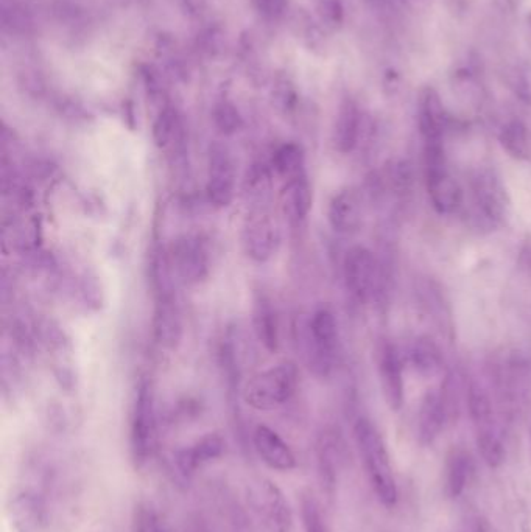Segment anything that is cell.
Returning a JSON list of instances; mask_svg holds the SVG:
<instances>
[{"instance_id": "27", "label": "cell", "mask_w": 531, "mask_h": 532, "mask_svg": "<svg viewBox=\"0 0 531 532\" xmlns=\"http://www.w3.org/2000/svg\"><path fill=\"white\" fill-rule=\"evenodd\" d=\"M271 167L275 172L284 178L293 179L296 176L303 175L304 172V153L301 147L296 144H285L276 150Z\"/></svg>"}, {"instance_id": "32", "label": "cell", "mask_w": 531, "mask_h": 532, "mask_svg": "<svg viewBox=\"0 0 531 532\" xmlns=\"http://www.w3.org/2000/svg\"><path fill=\"white\" fill-rule=\"evenodd\" d=\"M217 125H219L220 130L225 134L234 133L239 128V116H237V112L233 108H229V106H223L217 112Z\"/></svg>"}, {"instance_id": "9", "label": "cell", "mask_w": 531, "mask_h": 532, "mask_svg": "<svg viewBox=\"0 0 531 532\" xmlns=\"http://www.w3.org/2000/svg\"><path fill=\"white\" fill-rule=\"evenodd\" d=\"M170 266L184 284L197 285L209 276L211 256L200 235H183L173 243Z\"/></svg>"}, {"instance_id": "31", "label": "cell", "mask_w": 531, "mask_h": 532, "mask_svg": "<svg viewBox=\"0 0 531 532\" xmlns=\"http://www.w3.org/2000/svg\"><path fill=\"white\" fill-rule=\"evenodd\" d=\"M176 131H178V125H176L175 116L172 112H164L159 117L158 122L155 125V142L159 148H167L173 144V139H176Z\"/></svg>"}, {"instance_id": "29", "label": "cell", "mask_w": 531, "mask_h": 532, "mask_svg": "<svg viewBox=\"0 0 531 532\" xmlns=\"http://www.w3.org/2000/svg\"><path fill=\"white\" fill-rule=\"evenodd\" d=\"M301 520L304 532H332L320 503L309 490L301 494Z\"/></svg>"}, {"instance_id": "30", "label": "cell", "mask_w": 531, "mask_h": 532, "mask_svg": "<svg viewBox=\"0 0 531 532\" xmlns=\"http://www.w3.org/2000/svg\"><path fill=\"white\" fill-rule=\"evenodd\" d=\"M133 532H167L158 512L147 503H141L134 509Z\"/></svg>"}, {"instance_id": "11", "label": "cell", "mask_w": 531, "mask_h": 532, "mask_svg": "<svg viewBox=\"0 0 531 532\" xmlns=\"http://www.w3.org/2000/svg\"><path fill=\"white\" fill-rule=\"evenodd\" d=\"M236 164L225 145L215 144L209 150L206 195L215 207H228L236 193Z\"/></svg>"}, {"instance_id": "7", "label": "cell", "mask_w": 531, "mask_h": 532, "mask_svg": "<svg viewBox=\"0 0 531 532\" xmlns=\"http://www.w3.org/2000/svg\"><path fill=\"white\" fill-rule=\"evenodd\" d=\"M247 500L251 511L270 532H290L293 512L278 484L268 478H257L247 486Z\"/></svg>"}, {"instance_id": "16", "label": "cell", "mask_w": 531, "mask_h": 532, "mask_svg": "<svg viewBox=\"0 0 531 532\" xmlns=\"http://www.w3.org/2000/svg\"><path fill=\"white\" fill-rule=\"evenodd\" d=\"M331 228L340 235L356 234L362 228V196L352 187L340 190L332 196L328 207Z\"/></svg>"}, {"instance_id": "26", "label": "cell", "mask_w": 531, "mask_h": 532, "mask_svg": "<svg viewBox=\"0 0 531 532\" xmlns=\"http://www.w3.org/2000/svg\"><path fill=\"white\" fill-rule=\"evenodd\" d=\"M500 145L516 161L530 158L531 144L527 126L521 120H511L500 131Z\"/></svg>"}, {"instance_id": "37", "label": "cell", "mask_w": 531, "mask_h": 532, "mask_svg": "<svg viewBox=\"0 0 531 532\" xmlns=\"http://www.w3.org/2000/svg\"><path fill=\"white\" fill-rule=\"evenodd\" d=\"M508 2H510V4L513 5V7H519V5H521L522 2H524V0H508Z\"/></svg>"}, {"instance_id": "28", "label": "cell", "mask_w": 531, "mask_h": 532, "mask_svg": "<svg viewBox=\"0 0 531 532\" xmlns=\"http://www.w3.org/2000/svg\"><path fill=\"white\" fill-rule=\"evenodd\" d=\"M468 389V388H466ZM463 383L461 377L455 372L447 375L441 386V400H443L444 411H446L447 424H454L457 422L461 413V405H463Z\"/></svg>"}, {"instance_id": "1", "label": "cell", "mask_w": 531, "mask_h": 532, "mask_svg": "<svg viewBox=\"0 0 531 532\" xmlns=\"http://www.w3.org/2000/svg\"><path fill=\"white\" fill-rule=\"evenodd\" d=\"M354 438L374 494L385 508H394L398 503V484L382 434L370 419L360 417L354 425Z\"/></svg>"}, {"instance_id": "21", "label": "cell", "mask_w": 531, "mask_h": 532, "mask_svg": "<svg viewBox=\"0 0 531 532\" xmlns=\"http://www.w3.org/2000/svg\"><path fill=\"white\" fill-rule=\"evenodd\" d=\"M444 126H446V112L440 95L433 89H427L422 95L419 106V130L426 144L443 142Z\"/></svg>"}, {"instance_id": "2", "label": "cell", "mask_w": 531, "mask_h": 532, "mask_svg": "<svg viewBox=\"0 0 531 532\" xmlns=\"http://www.w3.org/2000/svg\"><path fill=\"white\" fill-rule=\"evenodd\" d=\"M299 372L292 361H282L257 372L243 386L242 397L256 411H273L292 399L298 388Z\"/></svg>"}, {"instance_id": "23", "label": "cell", "mask_w": 531, "mask_h": 532, "mask_svg": "<svg viewBox=\"0 0 531 532\" xmlns=\"http://www.w3.org/2000/svg\"><path fill=\"white\" fill-rule=\"evenodd\" d=\"M471 456L465 448L454 447L447 453L444 464V492L449 498H458L465 492L471 475Z\"/></svg>"}, {"instance_id": "24", "label": "cell", "mask_w": 531, "mask_h": 532, "mask_svg": "<svg viewBox=\"0 0 531 532\" xmlns=\"http://www.w3.org/2000/svg\"><path fill=\"white\" fill-rule=\"evenodd\" d=\"M410 361L422 377H437L443 371V352L437 341H433L430 336L422 335L415 338L410 346Z\"/></svg>"}, {"instance_id": "6", "label": "cell", "mask_w": 531, "mask_h": 532, "mask_svg": "<svg viewBox=\"0 0 531 532\" xmlns=\"http://www.w3.org/2000/svg\"><path fill=\"white\" fill-rule=\"evenodd\" d=\"M427 192L440 214H454L463 204V190L449 172L443 142L426 144Z\"/></svg>"}, {"instance_id": "17", "label": "cell", "mask_w": 531, "mask_h": 532, "mask_svg": "<svg viewBox=\"0 0 531 532\" xmlns=\"http://www.w3.org/2000/svg\"><path fill=\"white\" fill-rule=\"evenodd\" d=\"M155 336L161 346L175 349L183 335L180 312L173 299L172 288L158 290V302L155 310Z\"/></svg>"}, {"instance_id": "18", "label": "cell", "mask_w": 531, "mask_h": 532, "mask_svg": "<svg viewBox=\"0 0 531 532\" xmlns=\"http://www.w3.org/2000/svg\"><path fill=\"white\" fill-rule=\"evenodd\" d=\"M447 425L446 411L440 391H427L422 399L418 413V439L421 445L429 447L440 438L441 431Z\"/></svg>"}, {"instance_id": "20", "label": "cell", "mask_w": 531, "mask_h": 532, "mask_svg": "<svg viewBox=\"0 0 531 532\" xmlns=\"http://www.w3.org/2000/svg\"><path fill=\"white\" fill-rule=\"evenodd\" d=\"M313 193L306 173L287 182L282 190L281 206L285 218L292 224L301 223L309 217L312 210Z\"/></svg>"}, {"instance_id": "12", "label": "cell", "mask_w": 531, "mask_h": 532, "mask_svg": "<svg viewBox=\"0 0 531 532\" xmlns=\"http://www.w3.org/2000/svg\"><path fill=\"white\" fill-rule=\"evenodd\" d=\"M226 453L225 439L219 433H208L201 436L194 444L180 448L173 456L176 472L184 481H189L204 467L219 461Z\"/></svg>"}, {"instance_id": "13", "label": "cell", "mask_w": 531, "mask_h": 532, "mask_svg": "<svg viewBox=\"0 0 531 532\" xmlns=\"http://www.w3.org/2000/svg\"><path fill=\"white\" fill-rule=\"evenodd\" d=\"M11 532H46L47 509L43 498L33 490H19L7 504Z\"/></svg>"}, {"instance_id": "35", "label": "cell", "mask_w": 531, "mask_h": 532, "mask_svg": "<svg viewBox=\"0 0 531 532\" xmlns=\"http://www.w3.org/2000/svg\"><path fill=\"white\" fill-rule=\"evenodd\" d=\"M189 532H209L208 529L204 528L203 525H194L189 529Z\"/></svg>"}, {"instance_id": "34", "label": "cell", "mask_w": 531, "mask_h": 532, "mask_svg": "<svg viewBox=\"0 0 531 532\" xmlns=\"http://www.w3.org/2000/svg\"><path fill=\"white\" fill-rule=\"evenodd\" d=\"M517 263H519V268H521L522 271H525L528 276H531V242H528L527 245L521 249Z\"/></svg>"}, {"instance_id": "36", "label": "cell", "mask_w": 531, "mask_h": 532, "mask_svg": "<svg viewBox=\"0 0 531 532\" xmlns=\"http://www.w3.org/2000/svg\"><path fill=\"white\" fill-rule=\"evenodd\" d=\"M426 0H408V4H412L413 7H419V5L424 4Z\"/></svg>"}, {"instance_id": "33", "label": "cell", "mask_w": 531, "mask_h": 532, "mask_svg": "<svg viewBox=\"0 0 531 532\" xmlns=\"http://www.w3.org/2000/svg\"><path fill=\"white\" fill-rule=\"evenodd\" d=\"M519 92H521L524 100L531 103V67L525 69L521 74V80H519Z\"/></svg>"}, {"instance_id": "3", "label": "cell", "mask_w": 531, "mask_h": 532, "mask_svg": "<svg viewBox=\"0 0 531 532\" xmlns=\"http://www.w3.org/2000/svg\"><path fill=\"white\" fill-rule=\"evenodd\" d=\"M472 215L483 228H499L507 220L510 196L499 173L493 168H477L469 179Z\"/></svg>"}, {"instance_id": "10", "label": "cell", "mask_w": 531, "mask_h": 532, "mask_svg": "<svg viewBox=\"0 0 531 532\" xmlns=\"http://www.w3.org/2000/svg\"><path fill=\"white\" fill-rule=\"evenodd\" d=\"M343 277L352 298L359 302L370 301L376 296L379 282V259L363 246H354L346 252Z\"/></svg>"}, {"instance_id": "8", "label": "cell", "mask_w": 531, "mask_h": 532, "mask_svg": "<svg viewBox=\"0 0 531 532\" xmlns=\"http://www.w3.org/2000/svg\"><path fill=\"white\" fill-rule=\"evenodd\" d=\"M243 249L247 256L257 263H265L275 256L281 243V228L278 220L270 210L262 206H254L242 231Z\"/></svg>"}, {"instance_id": "25", "label": "cell", "mask_w": 531, "mask_h": 532, "mask_svg": "<svg viewBox=\"0 0 531 532\" xmlns=\"http://www.w3.org/2000/svg\"><path fill=\"white\" fill-rule=\"evenodd\" d=\"M360 119L359 108L356 103L345 102L340 108L335 125V147L340 153H351L357 147L360 137Z\"/></svg>"}, {"instance_id": "19", "label": "cell", "mask_w": 531, "mask_h": 532, "mask_svg": "<svg viewBox=\"0 0 531 532\" xmlns=\"http://www.w3.org/2000/svg\"><path fill=\"white\" fill-rule=\"evenodd\" d=\"M342 438L335 430L324 431L317 445L318 472L329 495H334L338 481V466L342 461Z\"/></svg>"}, {"instance_id": "14", "label": "cell", "mask_w": 531, "mask_h": 532, "mask_svg": "<svg viewBox=\"0 0 531 532\" xmlns=\"http://www.w3.org/2000/svg\"><path fill=\"white\" fill-rule=\"evenodd\" d=\"M380 385L384 391L385 402L391 411H399L404 405V369H402L401 355L394 344L384 341L379 347L377 355Z\"/></svg>"}, {"instance_id": "15", "label": "cell", "mask_w": 531, "mask_h": 532, "mask_svg": "<svg viewBox=\"0 0 531 532\" xmlns=\"http://www.w3.org/2000/svg\"><path fill=\"white\" fill-rule=\"evenodd\" d=\"M253 445L259 458L268 469L276 472H292L296 467V456L281 434L267 425H257L253 433Z\"/></svg>"}, {"instance_id": "38", "label": "cell", "mask_w": 531, "mask_h": 532, "mask_svg": "<svg viewBox=\"0 0 531 532\" xmlns=\"http://www.w3.org/2000/svg\"><path fill=\"white\" fill-rule=\"evenodd\" d=\"M528 24H530V28H531V14L530 16H528Z\"/></svg>"}, {"instance_id": "22", "label": "cell", "mask_w": 531, "mask_h": 532, "mask_svg": "<svg viewBox=\"0 0 531 532\" xmlns=\"http://www.w3.org/2000/svg\"><path fill=\"white\" fill-rule=\"evenodd\" d=\"M253 329L262 346L275 354L279 349V321L270 299L264 294L254 299Z\"/></svg>"}, {"instance_id": "5", "label": "cell", "mask_w": 531, "mask_h": 532, "mask_svg": "<svg viewBox=\"0 0 531 532\" xmlns=\"http://www.w3.org/2000/svg\"><path fill=\"white\" fill-rule=\"evenodd\" d=\"M306 346L310 369L320 377H328L340 346L337 318L329 308H318L313 313L307 324Z\"/></svg>"}, {"instance_id": "4", "label": "cell", "mask_w": 531, "mask_h": 532, "mask_svg": "<svg viewBox=\"0 0 531 532\" xmlns=\"http://www.w3.org/2000/svg\"><path fill=\"white\" fill-rule=\"evenodd\" d=\"M156 410L152 385L141 382L131 411L130 452L134 469L142 470L155 452Z\"/></svg>"}]
</instances>
